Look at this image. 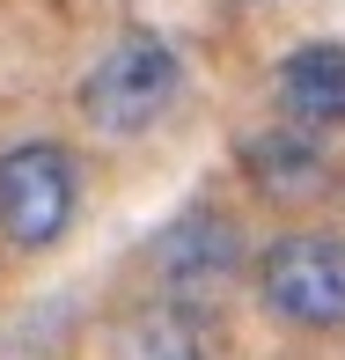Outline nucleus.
I'll return each mask as SVG.
<instances>
[{
    "instance_id": "1",
    "label": "nucleus",
    "mask_w": 345,
    "mask_h": 360,
    "mask_svg": "<svg viewBox=\"0 0 345 360\" xmlns=\"http://www.w3.org/2000/svg\"><path fill=\"white\" fill-rule=\"evenodd\" d=\"M176 96H184L176 44L155 37V30H125V37H110L103 52H96V67L81 74L74 103H81V118L103 140H140V133H155L176 110Z\"/></svg>"
},
{
    "instance_id": "2",
    "label": "nucleus",
    "mask_w": 345,
    "mask_h": 360,
    "mask_svg": "<svg viewBox=\"0 0 345 360\" xmlns=\"http://www.w3.org/2000/svg\"><path fill=\"white\" fill-rule=\"evenodd\" d=\"M257 302L287 331H345V236L294 228L257 257Z\"/></svg>"
},
{
    "instance_id": "3",
    "label": "nucleus",
    "mask_w": 345,
    "mask_h": 360,
    "mask_svg": "<svg viewBox=\"0 0 345 360\" xmlns=\"http://www.w3.org/2000/svg\"><path fill=\"white\" fill-rule=\"evenodd\" d=\"M81 206V162L59 140H15L0 155V236L15 250H52L74 228Z\"/></svg>"
},
{
    "instance_id": "4",
    "label": "nucleus",
    "mask_w": 345,
    "mask_h": 360,
    "mask_svg": "<svg viewBox=\"0 0 345 360\" xmlns=\"http://www.w3.org/2000/svg\"><path fill=\"white\" fill-rule=\"evenodd\" d=\"M147 265H155V280L169 294H199L206 302L213 287H228L242 272V228L221 206H191L147 243Z\"/></svg>"
},
{
    "instance_id": "5",
    "label": "nucleus",
    "mask_w": 345,
    "mask_h": 360,
    "mask_svg": "<svg viewBox=\"0 0 345 360\" xmlns=\"http://www.w3.org/2000/svg\"><path fill=\"white\" fill-rule=\"evenodd\" d=\"M110 360H221V323L199 294H140L110 323Z\"/></svg>"
},
{
    "instance_id": "6",
    "label": "nucleus",
    "mask_w": 345,
    "mask_h": 360,
    "mask_svg": "<svg viewBox=\"0 0 345 360\" xmlns=\"http://www.w3.org/2000/svg\"><path fill=\"white\" fill-rule=\"evenodd\" d=\"M331 133H316V125H294V118H272L257 125L250 140H242V176H250L257 199L272 206H308L331 191V147H323Z\"/></svg>"
},
{
    "instance_id": "7",
    "label": "nucleus",
    "mask_w": 345,
    "mask_h": 360,
    "mask_svg": "<svg viewBox=\"0 0 345 360\" xmlns=\"http://www.w3.org/2000/svg\"><path fill=\"white\" fill-rule=\"evenodd\" d=\"M272 96H279V118L338 133L345 125V44H331V37L294 44L279 59V74H272Z\"/></svg>"
},
{
    "instance_id": "8",
    "label": "nucleus",
    "mask_w": 345,
    "mask_h": 360,
    "mask_svg": "<svg viewBox=\"0 0 345 360\" xmlns=\"http://www.w3.org/2000/svg\"><path fill=\"white\" fill-rule=\"evenodd\" d=\"M250 8H265V0H250Z\"/></svg>"
}]
</instances>
